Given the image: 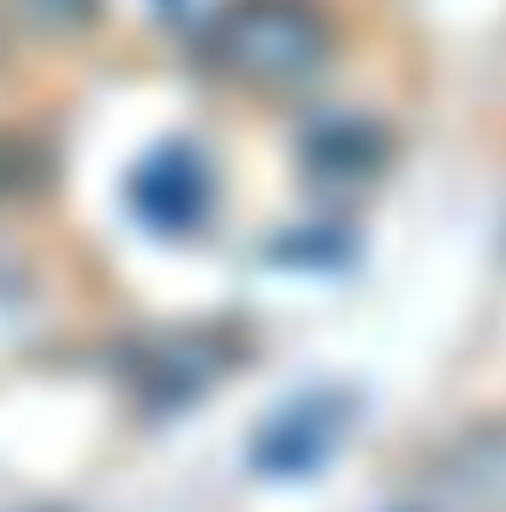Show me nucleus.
<instances>
[{
    "label": "nucleus",
    "mask_w": 506,
    "mask_h": 512,
    "mask_svg": "<svg viewBox=\"0 0 506 512\" xmlns=\"http://www.w3.org/2000/svg\"><path fill=\"white\" fill-rule=\"evenodd\" d=\"M209 60L251 90H298L328 60V24L310 0H233L209 24Z\"/></svg>",
    "instance_id": "1"
},
{
    "label": "nucleus",
    "mask_w": 506,
    "mask_h": 512,
    "mask_svg": "<svg viewBox=\"0 0 506 512\" xmlns=\"http://www.w3.org/2000/svg\"><path fill=\"white\" fill-rule=\"evenodd\" d=\"M209 197H215V173L197 149L173 143V149H155L137 173H131V209L143 227L155 233H191L203 227L209 215Z\"/></svg>",
    "instance_id": "2"
},
{
    "label": "nucleus",
    "mask_w": 506,
    "mask_h": 512,
    "mask_svg": "<svg viewBox=\"0 0 506 512\" xmlns=\"http://www.w3.org/2000/svg\"><path fill=\"white\" fill-rule=\"evenodd\" d=\"M340 429H346V405L334 393H304V399H292L286 411H274L262 423L256 465L280 471V477H298V471H310V465H322L334 453Z\"/></svg>",
    "instance_id": "3"
},
{
    "label": "nucleus",
    "mask_w": 506,
    "mask_h": 512,
    "mask_svg": "<svg viewBox=\"0 0 506 512\" xmlns=\"http://www.w3.org/2000/svg\"><path fill=\"white\" fill-rule=\"evenodd\" d=\"M304 155L322 179H364L381 155V137L364 120H328L304 137Z\"/></svg>",
    "instance_id": "4"
}]
</instances>
